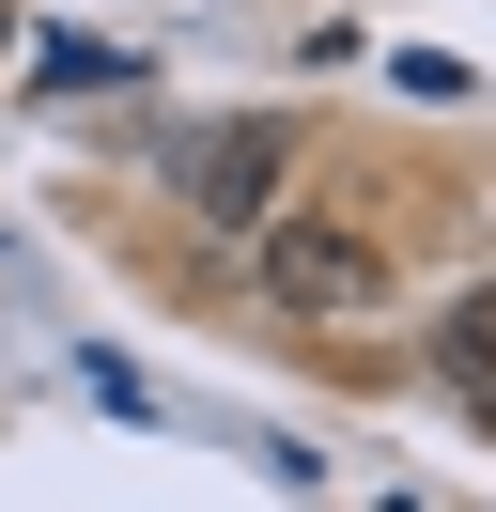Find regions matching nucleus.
<instances>
[{"instance_id": "f257e3e1", "label": "nucleus", "mask_w": 496, "mask_h": 512, "mask_svg": "<svg viewBox=\"0 0 496 512\" xmlns=\"http://www.w3.org/2000/svg\"><path fill=\"white\" fill-rule=\"evenodd\" d=\"M264 295L295 326H357L372 295H388V249H372L357 218H310V202H279L264 218Z\"/></svg>"}, {"instance_id": "f03ea898", "label": "nucleus", "mask_w": 496, "mask_h": 512, "mask_svg": "<svg viewBox=\"0 0 496 512\" xmlns=\"http://www.w3.org/2000/svg\"><path fill=\"white\" fill-rule=\"evenodd\" d=\"M279 156H295L279 125H202V140L171 156V187L202 202L217 233H264V218H279Z\"/></svg>"}, {"instance_id": "7ed1b4c3", "label": "nucleus", "mask_w": 496, "mask_h": 512, "mask_svg": "<svg viewBox=\"0 0 496 512\" xmlns=\"http://www.w3.org/2000/svg\"><path fill=\"white\" fill-rule=\"evenodd\" d=\"M434 373H450V388H465V404H481V419H496V280H465V295H450V311H434Z\"/></svg>"}, {"instance_id": "20e7f679", "label": "nucleus", "mask_w": 496, "mask_h": 512, "mask_svg": "<svg viewBox=\"0 0 496 512\" xmlns=\"http://www.w3.org/2000/svg\"><path fill=\"white\" fill-rule=\"evenodd\" d=\"M0 63H16V16H0Z\"/></svg>"}]
</instances>
